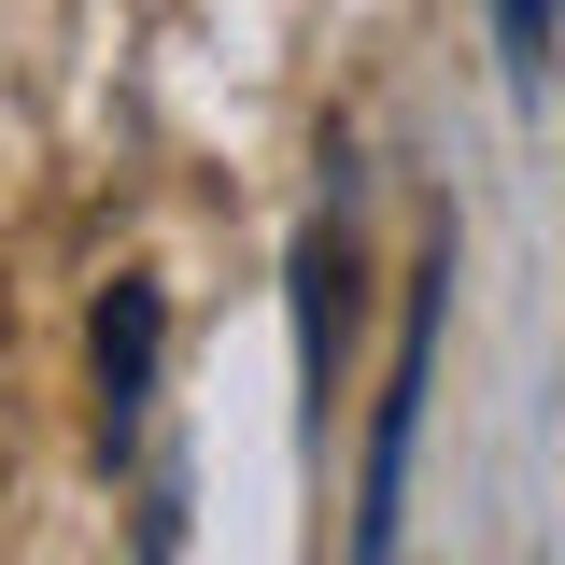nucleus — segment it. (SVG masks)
<instances>
[{
    "instance_id": "obj_3",
    "label": "nucleus",
    "mask_w": 565,
    "mask_h": 565,
    "mask_svg": "<svg viewBox=\"0 0 565 565\" xmlns=\"http://www.w3.org/2000/svg\"><path fill=\"white\" fill-rule=\"evenodd\" d=\"M552 29H565V0H494V43H509V85H537V71H552Z\"/></svg>"
},
{
    "instance_id": "obj_1",
    "label": "nucleus",
    "mask_w": 565,
    "mask_h": 565,
    "mask_svg": "<svg viewBox=\"0 0 565 565\" xmlns=\"http://www.w3.org/2000/svg\"><path fill=\"white\" fill-rule=\"evenodd\" d=\"M438 311H452V255L424 269L411 326H396V367H382L367 481H353V565H396V523H411V452H424V396H438Z\"/></svg>"
},
{
    "instance_id": "obj_2",
    "label": "nucleus",
    "mask_w": 565,
    "mask_h": 565,
    "mask_svg": "<svg viewBox=\"0 0 565 565\" xmlns=\"http://www.w3.org/2000/svg\"><path fill=\"white\" fill-rule=\"evenodd\" d=\"M85 353H99V438L128 452L141 411H156V353H170V297H156V269H114V297H99Z\"/></svg>"
}]
</instances>
